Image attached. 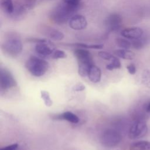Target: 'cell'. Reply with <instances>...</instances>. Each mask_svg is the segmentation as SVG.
Instances as JSON below:
<instances>
[{
	"label": "cell",
	"mask_w": 150,
	"mask_h": 150,
	"mask_svg": "<svg viewBox=\"0 0 150 150\" xmlns=\"http://www.w3.org/2000/svg\"><path fill=\"white\" fill-rule=\"evenodd\" d=\"M79 8L74 7L63 2L56 5L50 12V20L57 25H63L73 16Z\"/></svg>",
	"instance_id": "cell-1"
},
{
	"label": "cell",
	"mask_w": 150,
	"mask_h": 150,
	"mask_svg": "<svg viewBox=\"0 0 150 150\" xmlns=\"http://www.w3.org/2000/svg\"><path fill=\"white\" fill-rule=\"evenodd\" d=\"M22 43L20 38L14 33H9L1 45L3 53L10 57H16L22 51Z\"/></svg>",
	"instance_id": "cell-2"
},
{
	"label": "cell",
	"mask_w": 150,
	"mask_h": 150,
	"mask_svg": "<svg viewBox=\"0 0 150 150\" xmlns=\"http://www.w3.org/2000/svg\"><path fill=\"white\" fill-rule=\"evenodd\" d=\"M25 67L32 75L35 77H40L47 71L49 63L44 59L31 56L26 61Z\"/></svg>",
	"instance_id": "cell-3"
},
{
	"label": "cell",
	"mask_w": 150,
	"mask_h": 150,
	"mask_svg": "<svg viewBox=\"0 0 150 150\" xmlns=\"http://www.w3.org/2000/svg\"><path fill=\"white\" fill-rule=\"evenodd\" d=\"M122 136L120 132L112 128L104 130L100 138L101 144L106 148H114L121 141Z\"/></svg>",
	"instance_id": "cell-4"
},
{
	"label": "cell",
	"mask_w": 150,
	"mask_h": 150,
	"mask_svg": "<svg viewBox=\"0 0 150 150\" xmlns=\"http://www.w3.org/2000/svg\"><path fill=\"white\" fill-rule=\"evenodd\" d=\"M148 132L146 121L142 118L135 120L129 128L128 137L131 139H136L145 137Z\"/></svg>",
	"instance_id": "cell-5"
},
{
	"label": "cell",
	"mask_w": 150,
	"mask_h": 150,
	"mask_svg": "<svg viewBox=\"0 0 150 150\" xmlns=\"http://www.w3.org/2000/svg\"><path fill=\"white\" fill-rule=\"evenodd\" d=\"M16 86V81L12 74L5 68L0 70V87L1 89L7 90Z\"/></svg>",
	"instance_id": "cell-6"
},
{
	"label": "cell",
	"mask_w": 150,
	"mask_h": 150,
	"mask_svg": "<svg viewBox=\"0 0 150 150\" xmlns=\"http://www.w3.org/2000/svg\"><path fill=\"white\" fill-rule=\"evenodd\" d=\"M122 22V16L118 13H111L105 20V26L108 32L118 30Z\"/></svg>",
	"instance_id": "cell-7"
},
{
	"label": "cell",
	"mask_w": 150,
	"mask_h": 150,
	"mask_svg": "<svg viewBox=\"0 0 150 150\" xmlns=\"http://www.w3.org/2000/svg\"><path fill=\"white\" fill-rule=\"evenodd\" d=\"M69 26L74 30H82L86 28L87 22L86 18L81 15H74L69 21Z\"/></svg>",
	"instance_id": "cell-8"
},
{
	"label": "cell",
	"mask_w": 150,
	"mask_h": 150,
	"mask_svg": "<svg viewBox=\"0 0 150 150\" xmlns=\"http://www.w3.org/2000/svg\"><path fill=\"white\" fill-rule=\"evenodd\" d=\"M74 55L78 61V63H94L91 53L83 48H78L74 51Z\"/></svg>",
	"instance_id": "cell-9"
},
{
	"label": "cell",
	"mask_w": 150,
	"mask_h": 150,
	"mask_svg": "<svg viewBox=\"0 0 150 150\" xmlns=\"http://www.w3.org/2000/svg\"><path fill=\"white\" fill-rule=\"evenodd\" d=\"M143 33L144 31L142 29L138 27L126 28L123 29L121 32V35L123 37L131 40H134L141 38Z\"/></svg>",
	"instance_id": "cell-10"
},
{
	"label": "cell",
	"mask_w": 150,
	"mask_h": 150,
	"mask_svg": "<svg viewBox=\"0 0 150 150\" xmlns=\"http://www.w3.org/2000/svg\"><path fill=\"white\" fill-rule=\"evenodd\" d=\"M35 51L40 56H47L53 53L54 47L47 42L40 43L36 44L35 46Z\"/></svg>",
	"instance_id": "cell-11"
},
{
	"label": "cell",
	"mask_w": 150,
	"mask_h": 150,
	"mask_svg": "<svg viewBox=\"0 0 150 150\" xmlns=\"http://www.w3.org/2000/svg\"><path fill=\"white\" fill-rule=\"evenodd\" d=\"M42 33L48 36L53 40L59 41L64 38V35L62 32L52 28H42Z\"/></svg>",
	"instance_id": "cell-12"
},
{
	"label": "cell",
	"mask_w": 150,
	"mask_h": 150,
	"mask_svg": "<svg viewBox=\"0 0 150 150\" xmlns=\"http://www.w3.org/2000/svg\"><path fill=\"white\" fill-rule=\"evenodd\" d=\"M131 46L133 48L139 50L142 49L149 42H150V35L143 33L142 36L137 39L131 40Z\"/></svg>",
	"instance_id": "cell-13"
},
{
	"label": "cell",
	"mask_w": 150,
	"mask_h": 150,
	"mask_svg": "<svg viewBox=\"0 0 150 150\" xmlns=\"http://www.w3.org/2000/svg\"><path fill=\"white\" fill-rule=\"evenodd\" d=\"M89 80L94 83H97L99 82L101 80V71L100 69L97 66L93 64L88 72V74L87 76Z\"/></svg>",
	"instance_id": "cell-14"
},
{
	"label": "cell",
	"mask_w": 150,
	"mask_h": 150,
	"mask_svg": "<svg viewBox=\"0 0 150 150\" xmlns=\"http://www.w3.org/2000/svg\"><path fill=\"white\" fill-rule=\"evenodd\" d=\"M59 120H65L70 122L77 124L79 121V118L74 113L70 111H66L62 114H60L56 118Z\"/></svg>",
	"instance_id": "cell-15"
},
{
	"label": "cell",
	"mask_w": 150,
	"mask_h": 150,
	"mask_svg": "<svg viewBox=\"0 0 150 150\" xmlns=\"http://www.w3.org/2000/svg\"><path fill=\"white\" fill-rule=\"evenodd\" d=\"M129 150H150V142L146 141L134 142L131 144Z\"/></svg>",
	"instance_id": "cell-16"
},
{
	"label": "cell",
	"mask_w": 150,
	"mask_h": 150,
	"mask_svg": "<svg viewBox=\"0 0 150 150\" xmlns=\"http://www.w3.org/2000/svg\"><path fill=\"white\" fill-rule=\"evenodd\" d=\"M114 54L117 56L126 60H132L135 57V54L132 52L128 49H117L115 50Z\"/></svg>",
	"instance_id": "cell-17"
},
{
	"label": "cell",
	"mask_w": 150,
	"mask_h": 150,
	"mask_svg": "<svg viewBox=\"0 0 150 150\" xmlns=\"http://www.w3.org/2000/svg\"><path fill=\"white\" fill-rule=\"evenodd\" d=\"M1 6L3 11L8 14H12L14 11V6L12 0H1Z\"/></svg>",
	"instance_id": "cell-18"
},
{
	"label": "cell",
	"mask_w": 150,
	"mask_h": 150,
	"mask_svg": "<svg viewBox=\"0 0 150 150\" xmlns=\"http://www.w3.org/2000/svg\"><path fill=\"white\" fill-rule=\"evenodd\" d=\"M94 63H79L78 73L82 77L88 76L89 70Z\"/></svg>",
	"instance_id": "cell-19"
},
{
	"label": "cell",
	"mask_w": 150,
	"mask_h": 150,
	"mask_svg": "<svg viewBox=\"0 0 150 150\" xmlns=\"http://www.w3.org/2000/svg\"><path fill=\"white\" fill-rule=\"evenodd\" d=\"M73 46H76L79 48L83 49H101L103 48L104 45L103 44H98V45H87L83 43H77L70 45Z\"/></svg>",
	"instance_id": "cell-20"
},
{
	"label": "cell",
	"mask_w": 150,
	"mask_h": 150,
	"mask_svg": "<svg viewBox=\"0 0 150 150\" xmlns=\"http://www.w3.org/2000/svg\"><path fill=\"white\" fill-rule=\"evenodd\" d=\"M121 66L120 60L115 56H113L110 60V63L106 66V69L108 70H112L114 69H120Z\"/></svg>",
	"instance_id": "cell-21"
},
{
	"label": "cell",
	"mask_w": 150,
	"mask_h": 150,
	"mask_svg": "<svg viewBox=\"0 0 150 150\" xmlns=\"http://www.w3.org/2000/svg\"><path fill=\"white\" fill-rule=\"evenodd\" d=\"M115 42H116V44L117 45V46L122 49H128L132 46L131 42L124 38H118L116 39Z\"/></svg>",
	"instance_id": "cell-22"
},
{
	"label": "cell",
	"mask_w": 150,
	"mask_h": 150,
	"mask_svg": "<svg viewBox=\"0 0 150 150\" xmlns=\"http://www.w3.org/2000/svg\"><path fill=\"white\" fill-rule=\"evenodd\" d=\"M141 83L147 87L150 88V70H144L141 75Z\"/></svg>",
	"instance_id": "cell-23"
},
{
	"label": "cell",
	"mask_w": 150,
	"mask_h": 150,
	"mask_svg": "<svg viewBox=\"0 0 150 150\" xmlns=\"http://www.w3.org/2000/svg\"><path fill=\"white\" fill-rule=\"evenodd\" d=\"M40 96H41V98L43 99L46 106L50 107L52 105L53 101H52V99L50 98V94L48 91H47L46 90H42L40 91Z\"/></svg>",
	"instance_id": "cell-24"
},
{
	"label": "cell",
	"mask_w": 150,
	"mask_h": 150,
	"mask_svg": "<svg viewBox=\"0 0 150 150\" xmlns=\"http://www.w3.org/2000/svg\"><path fill=\"white\" fill-rule=\"evenodd\" d=\"M52 57L54 59H63L66 57V54L65 52L61 50H55L52 54Z\"/></svg>",
	"instance_id": "cell-25"
},
{
	"label": "cell",
	"mask_w": 150,
	"mask_h": 150,
	"mask_svg": "<svg viewBox=\"0 0 150 150\" xmlns=\"http://www.w3.org/2000/svg\"><path fill=\"white\" fill-rule=\"evenodd\" d=\"M98 56L104 59V60H111V59L112 58V57L114 56L113 55H112L111 54H110V53H108L107 52H105V51H100L98 53Z\"/></svg>",
	"instance_id": "cell-26"
},
{
	"label": "cell",
	"mask_w": 150,
	"mask_h": 150,
	"mask_svg": "<svg viewBox=\"0 0 150 150\" xmlns=\"http://www.w3.org/2000/svg\"><path fill=\"white\" fill-rule=\"evenodd\" d=\"M36 0H23V6L25 8L31 9L33 8Z\"/></svg>",
	"instance_id": "cell-27"
},
{
	"label": "cell",
	"mask_w": 150,
	"mask_h": 150,
	"mask_svg": "<svg viewBox=\"0 0 150 150\" xmlns=\"http://www.w3.org/2000/svg\"><path fill=\"white\" fill-rule=\"evenodd\" d=\"M80 1L81 0H62L64 3L76 8H79Z\"/></svg>",
	"instance_id": "cell-28"
},
{
	"label": "cell",
	"mask_w": 150,
	"mask_h": 150,
	"mask_svg": "<svg viewBox=\"0 0 150 150\" xmlns=\"http://www.w3.org/2000/svg\"><path fill=\"white\" fill-rule=\"evenodd\" d=\"M86 88V86L81 83H78L73 87V90L74 91H81Z\"/></svg>",
	"instance_id": "cell-29"
},
{
	"label": "cell",
	"mask_w": 150,
	"mask_h": 150,
	"mask_svg": "<svg viewBox=\"0 0 150 150\" xmlns=\"http://www.w3.org/2000/svg\"><path fill=\"white\" fill-rule=\"evenodd\" d=\"M127 69L130 74H135L136 73V67L134 64L131 63L127 66Z\"/></svg>",
	"instance_id": "cell-30"
},
{
	"label": "cell",
	"mask_w": 150,
	"mask_h": 150,
	"mask_svg": "<svg viewBox=\"0 0 150 150\" xmlns=\"http://www.w3.org/2000/svg\"><path fill=\"white\" fill-rule=\"evenodd\" d=\"M28 42H33V43H44L47 42V40L45 39H39V38H31L29 39H27Z\"/></svg>",
	"instance_id": "cell-31"
},
{
	"label": "cell",
	"mask_w": 150,
	"mask_h": 150,
	"mask_svg": "<svg viewBox=\"0 0 150 150\" xmlns=\"http://www.w3.org/2000/svg\"><path fill=\"white\" fill-rule=\"evenodd\" d=\"M18 148V144H13L9 145H8L6 146H5L2 148H1L0 150H16Z\"/></svg>",
	"instance_id": "cell-32"
},
{
	"label": "cell",
	"mask_w": 150,
	"mask_h": 150,
	"mask_svg": "<svg viewBox=\"0 0 150 150\" xmlns=\"http://www.w3.org/2000/svg\"><path fill=\"white\" fill-rule=\"evenodd\" d=\"M146 111L148 112H150V102L149 103V104L146 105Z\"/></svg>",
	"instance_id": "cell-33"
}]
</instances>
